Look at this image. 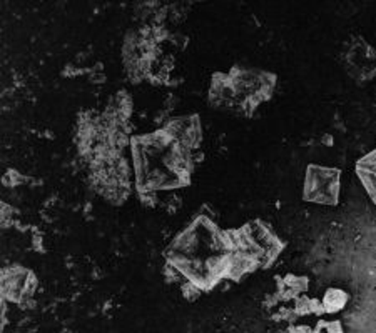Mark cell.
<instances>
[{
  "label": "cell",
  "instance_id": "6da1fadb",
  "mask_svg": "<svg viewBox=\"0 0 376 333\" xmlns=\"http://www.w3.org/2000/svg\"><path fill=\"white\" fill-rule=\"evenodd\" d=\"M229 77L236 91L241 113H251L261 102L268 100L276 85V75L253 68L236 67Z\"/></svg>",
  "mask_w": 376,
  "mask_h": 333
},
{
  "label": "cell",
  "instance_id": "7a4b0ae2",
  "mask_svg": "<svg viewBox=\"0 0 376 333\" xmlns=\"http://www.w3.org/2000/svg\"><path fill=\"white\" fill-rule=\"evenodd\" d=\"M339 169L310 165L306 170L303 198L311 204L337 207L339 200Z\"/></svg>",
  "mask_w": 376,
  "mask_h": 333
},
{
  "label": "cell",
  "instance_id": "3957f363",
  "mask_svg": "<svg viewBox=\"0 0 376 333\" xmlns=\"http://www.w3.org/2000/svg\"><path fill=\"white\" fill-rule=\"evenodd\" d=\"M343 65L348 75L357 82H370L376 77V50L359 35L351 39L343 54Z\"/></svg>",
  "mask_w": 376,
  "mask_h": 333
},
{
  "label": "cell",
  "instance_id": "277c9868",
  "mask_svg": "<svg viewBox=\"0 0 376 333\" xmlns=\"http://www.w3.org/2000/svg\"><path fill=\"white\" fill-rule=\"evenodd\" d=\"M37 278L24 267H10L2 270V300L24 303L34 296Z\"/></svg>",
  "mask_w": 376,
  "mask_h": 333
},
{
  "label": "cell",
  "instance_id": "5b68a950",
  "mask_svg": "<svg viewBox=\"0 0 376 333\" xmlns=\"http://www.w3.org/2000/svg\"><path fill=\"white\" fill-rule=\"evenodd\" d=\"M164 130L174 142H177V144L183 145L184 149L191 150V152L194 149L199 147L201 125H199V119H197L196 115L174 119L165 125Z\"/></svg>",
  "mask_w": 376,
  "mask_h": 333
},
{
  "label": "cell",
  "instance_id": "8992f818",
  "mask_svg": "<svg viewBox=\"0 0 376 333\" xmlns=\"http://www.w3.org/2000/svg\"><path fill=\"white\" fill-rule=\"evenodd\" d=\"M357 175L365 187L368 197L376 205V149L357 162Z\"/></svg>",
  "mask_w": 376,
  "mask_h": 333
},
{
  "label": "cell",
  "instance_id": "52a82bcc",
  "mask_svg": "<svg viewBox=\"0 0 376 333\" xmlns=\"http://www.w3.org/2000/svg\"><path fill=\"white\" fill-rule=\"evenodd\" d=\"M348 302V294L343 292L341 288H328L323 298V308H325L326 314H337L346 305Z\"/></svg>",
  "mask_w": 376,
  "mask_h": 333
},
{
  "label": "cell",
  "instance_id": "ba28073f",
  "mask_svg": "<svg viewBox=\"0 0 376 333\" xmlns=\"http://www.w3.org/2000/svg\"><path fill=\"white\" fill-rule=\"evenodd\" d=\"M296 315L303 316V315H310V314H314V315H323L326 314L325 308H323V303L319 302V300L316 298H298L296 302Z\"/></svg>",
  "mask_w": 376,
  "mask_h": 333
},
{
  "label": "cell",
  "instance_id": "9c48e42d",
  "mask_svg": "<svg viewBox=\"0 0 376 333\" xmlns=\"http://www.w3.org/2000/svg\"><path fill=\"white\" fill-rule=\"evenodd\" d=\"M201 294H203V288L197 285V283L191 282V280H186L183 283V295L186 296L188 302H196L201 296Z\"/></svg>",
  "mask_w": 376,
  "mask_h": 333
},
{
  "label": "cell",
  "instance_id": "30bf717a",
  "mask_svg": "<svg viewBox=\"0 0 376 333\" xmlns=\"http://www.w3.org/2000/svg\"><path fill=\"white\" fill-rule=\"evenodd\" d=\"M314 333H343V327L339 322H319Z\"/></svg>",
  "mask_w": 376,
  "mask_h": 333
}]
</instances>
